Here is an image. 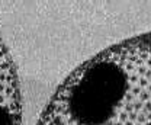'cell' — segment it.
<instances>
[{
	"label": "cell",
	"instance_id": "obj_2",
	"mask_svg": "<svg viewBox=\"0 0 151 125\" xmlns=\"http://www.w3.org/2000/svg\"><path fill=\"white\" fill-rule=\"evenodd\" d=\"M0 125H22V98L18 74L0 36Z\"/></svg>",
	"mask_w": 151,
	"mask_h": 125
},
{
	"label": "cell",
	"instance_id": "obj_1",
	"mask_svg": "<svg viewBox=\"0 0 151 125\" xmlns=\"http://www.w3.org/2000/svg\"><path fill=\"white\" fill-rule=\"evenodd\" d=\"M37 125H151V32L80 64L57 87Z\"/></svg>",
	"mask_w": 151,
	"mask_h": 125
}]
</instances>
